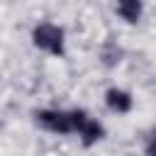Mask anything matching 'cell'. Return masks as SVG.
Wrapping results in <instances>:
<instances>
[{
  "mask_svg": "<svg viewBox=\"0 0 156 156\" xmlns=\"http://www.w3.org/2000/svg\"><path fill=\"white\" fill-rule=\"evenodd\" d=\"M146 154H151V156H156V132L151 134V139H149V144H146Z\"/></svg>",
  "mask_w": 156,
  "mask_h": 156,
  "instance_id": "obj_6",
  "label": "cell"
},
{
  "mask_svg": "<svg viewBox=\"0 0 156 156\" xmlns=\"http://www.w3.org/2000/svg\"><path fill=\"white\" fill-rule=\"evenodd\" d=\"M117 12L127 22H136L141 17V0H119L117 2Z\"/></svg>",
  "mask_w": 156,
  "mask_h": 156,
  "instance_id": "obj_5",
  "label": "cell"
},
{
  "mask_svg": "<svg viewBox=\"0 0 156 156\" xmlns=\"http://www.w3.org/2000/svg\"><path fill=\"white\" fill-rule=\"evenodd\" d=\"M78 134L83 136V144H85V146H90V144H95V141H100V139L105 136V127H102L100 122H95V119H90V117H88V122L83 124V129H80Z\"/></svg>",
  "mask_w": 156,
  "mask_h": 156,
  "instance_id": "obj_4",
  "label": "cell"
},
{
  "mask_svg": "<svg viewBox=\"0 0 156 156\" xmlns=\"http://www.w3.org/2000/svg\"><path fill=\"white\" fill-rule=\"evenodd\" d=\"M105 102L115 112H129L132 110V95L127 90H119V88H110L105 93Z\"/></svg>",
  "mask_w": 156,
  "mask_h": 156,
  "instance_id": "obj_3",
  "label": "cell"
},
{
  "mask_svg": "<svg viewBox=\"0 0 156 156\" xmlns=\"http://www.w3.org/2000/svg\"><path fill=\"white\" fill-rule=\"evenodd\" d=\"M34 117H37L39 127H44L49 132H56V134L80 132L83 124L88 122V115L83 110H41Z\"/></svg>",
  "mask_w": 156,
  "mask_h": 156,
  "instance_id": "obj_1",
  "label": "cell"
},
{
  "mask_svg": "<svg viewBox=\"0 0 156 156\" xmlns=\"http://www.w3.org/2000/svg\"><path fill=\"white\" fill-rule=\"evenodd\" d=\"M32 37H34V44L39 49H44L49 54H56V56L63 54V29L61 27H56L51 22H44L39 27H34Z\"/></svg>",
  "mask_w": 156,
  "mask_h": 156,
  "instance_id": "obj_2",
  "label": "cell"
}]
</instances>
